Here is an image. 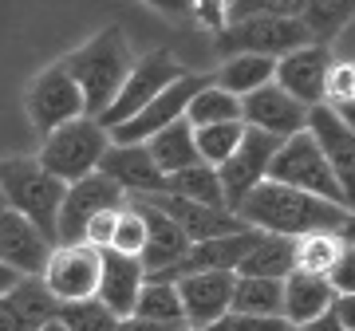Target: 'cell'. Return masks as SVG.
Returning <instances> with one entry per match:
<instances>
[{"mask_svg": "<svg viewBox=\"0 0 355 331\" xmlns=\"http://www.w3.org/2000/svg\"><path fill=\"white\" fill-rule=\"evenodd\" d=\"M55 319L64 323L67 331H114L119 316H111L99 300H79V304H60Z\"/></svg>", "mask_w": 355, "mask_h": 331, "instance_id": "34", "label": "cell"}, {"mask_svg": "<svg viewBox=\"0 0 355 331\" xmlns=\"http://www.w3.org/2000/svg\"><path fill=\"white\" fill-rule=\"evenodd\" d=\"M265 181H277V186H288V190H304L312 197H324L331 205H343V193L331 178L328 162H324V154H320L316 138L300 130V134H292L277 146L272 154V162H268V174ZM347 209V205H343Z\"/></svg>", "mask_w": 355, "mask_h": 331, "instance_id": "5", "label": "cell"}, {"mask_svg": "<svg viewBox=\"0 0 355 331\" xmlns=\"http://www.w3.org/2000/svg\"><path fill=\"white\" fill-rule=\"evenodd\" d=\"M217 51L221 55H268L280 60L288 51L312 44L300 20H280V16H245V20H229L217 32Z\"/></svg>", "mask_w": 355, "mask_h": 331, "instance_id": "7", "label": "cell"}, {"mask_svg": "<svg viewBox=\"0 0 355 331\" xmlns=\"http://www.w3.org/2000/svg\"><path fill=\"white\" fill-rule=\"evenodd\" d=\"M328 284L336 296H355V241H347L343 253L336 256V265L328 272Z\"/></svg>", "mask_w": 355, "mask_h": 331, "instance_id": "38", "label": "cell"}, {"mask_svg": "<svg viewBox=\"0 0 355 331\" xmlns=\"http://www.w3.org/2000/svg\"><path fill=\"white\" fill-rule=\"evenodd\" d=\"M328 107H331V111H336V115L343 118V127H347V130H352V134H355V99H343V102H328Z\"/></svg>", "mask_w": 355, "mask_h": 331, "instance_id": "46", "label": "cell"}, {"mask_svg": "<svg viewBox=\"0 0 355 331\" xmlns=\"http://www.w3.org/2000/svg\"><path fill=\"white\" fill-rule=\"evenodd\" d=\"M186 75V67L178 64V55L174 51H150V55H142V60H135V67H130V75L123 79V87H119V95H114V102L103 111L95 123H99L107 134H111L114 127H123L127 118H135L146 107V102L158 95V91H166L174 79Z\"/></svg>", "mask_w": 355, "mask_h": 331, "instance_id": "6", "label": "cell"}, {"mask_svg": "<svg viewBox=\"0 0 355 331\" xmlns=\"http://www.w3.org/2000/svg\"><path fill=\"white\" fill-rule=\"evenodd\" d=\"M60 304L51 300L40 276H20L16 288L0 296V331H40L48 319H55Z\"/></svg>", "mask_w": 355, "mask_h": 331, "instance_id": "22", "label": "cell"}, {"mask_svg": "<svg viewBox=\"0 0 355 331\" xmlns=\"http://www.w3.org/2000/svg\"><path fill=\"white\" fill-rule=\"evenodd\" d=\"M107 146H111V134L95 118H76V123L44 134V146H40L36 162L48 170L51 178L71 186V181L99 170V158L107 154Z\"/></svg>", "mask_w": 355, "mask_h": 331, "instance_id": "4", "label": "cell"}, {"mask_svg": "<svg viewBox=\"0 0 355 331\" xmlns=\"http://www.w3.org/2000/svg\"><path fill=\"white\" fill-rule=\"evenodd\" d=\"M272 67H277V60H268V55H229L221 71L214 75V83L221 91H229L233 99H245L257 87L272 83Z\"/></svg>", "mask_w": 355, "mask_h": 331, "instance_id": "26", "label": "cell"}, {"mask_svg": "<svg viewBox=\"0 0 355 331\" xmlns=\"http://www.w3.org/2000/svg\"><path fill=\"white\" fill-rule=\"evenodd\" d=\"M280 307H284V288H280V280H265V276H237V280H233L229 312L280 316ZM280 319H284V316H280Z\"/></svg>", "mask_w": 355, "mask_h": 331, "instance_id": "29", "label": "cell"}, {"mask_svg": "<svg viewBox=\"0 0 355 331\" xmlns=\"http://www.w3.org/2000/svg\"><path fill=\"white\" fill-rule=\"evenodd\" d=\"M174 197H186V202L209 205V209H225V197H221V181H217V170L205 162H193L178 174H166V190Z\"/></svg>", "mask_w": 355, "mask_h": 331, "instance_id": "27", "label": "cell"}, {"mask_svg": "<svg viewBox=\"0 0 355 331\" xmlns=\"http://www.w3.org/2000/svg\"><path fill=\"white\" fill-rule=\"evenodd\" d=\"M280 288H284V307H280V316L288 319V328L312 323V319L324 316L331 307V300H336L328 276H312V272H300V268H292L288 276L280 280Z\"/></svg>", "mask_w": 355, "mask_h": 331, "instance_id": "23", "label": "cell"}, {"mask_svg": "<svg viewBox=\"0 0 355 331\" xmlns=\"http://www.w3.org/2000/svg\"><path fill=\"white\" fill-rule=\"evenodd\" d=\"M146 4L166 16H193V0H146Z\"/></svg>", "mask_w": 355, "mask_h": 331, "instance_id": "44", "label": "cell"}, {"mask_svg": "<svg viewBox=\"0 0 355 331\" xmlns=\"http://www.w3.org/2000/svg\"><path fill=\"white\" fill-rule=\"evenodd\" d=\"M135 316L166 323V328H182V300H178L174 280H142V292L135 300Z\"/></svg>", "mask_w": 355, "mask_h": 331, "instance_id": "31", "label": "cell"}, {"mask_svg": "<svg viewBox=\"0 0 355 331\" xmlns=\"http://www.w3.org/2000/svg\"><path fill=\"white\" fill-rule=\"evenodd\" d=\"M55 244L40 237V229L16 209H0V265H8L20 276H40Z\"/></svg>", "mask_w": 355, "mask_h": 331, "instance_id": "21", "label": "cell"}, {"mask_svg": "<svg viewBox=\"0 0 355 331\" xmlns=\"http://www.w3.org/2000/svg\"><path fill=\"white\" fill-rule=\"evenodd\" d=\"M142 244H146V225H142V217L130 209V205H123L119 209V217H114V237H111V249L123 256H139Z\"/></svg>", "mask_w": 355, "mask_h": 331, "instance_id": "36", "label": "cell"}, {"mask_svg": "<svg viewBox=\"0 0 355 331\" xmlns=\"http://www.w3.org/2000/svg\"><path fill=\"white\" fill-rule=\"evenodd\" d=\"M16 280H20V272H12L8 265H0V296L8 292V288H16Z\"/></svg>", "mask_w": 355, "mask_h": 331, "instance_id": "47", "label": "cell"}, {"mask_svg": "<svg viewBox=\"0 0 355 331\" xmlns=\"http://www.w3.org/2000/svg\"><path fill=\"white\" fill-rule=\"evenodd\" d=\"M123 205H127V193L111 178H103L99 170L71 181L64 193V205H60V221H55V244H79L83 241V225L91 217L107 213V209H123Z\"/></svg>", "mask_w": 355, "mask_h": 331, "instance_id": "12", "label": "cell"}, {"mask_svg": "<svg viewBox=\"0 0 355 331\" xmlns=\"http://www.w3.org/2000/svg\"><path fill=\"white\" fill-rule=\"evenodd\" d=\"M304 0H229L225 24L229 20H245V16H280V20H300Z\"/></svg>", "mask_w": 355, "mask_h": 331, "instance_id": "35", "label": "cell"}, {"mask_svg": "<svg viewBox=\"0 0 355 331\" xmlns=\"http://www.w3.org/2000/svg\"><path fill=\"white\" fill-rule=\"evenodd\" d=\"M300 331H347V328H343V323L331 316V312H324V316H316L312 323H304Z\"/></svg>", "mask_w": 355, "mask_h": 331, "instance_id": "45", "label": "cell"}, {"mask_svg": "<svg viewBox=\"0 0 355 331\" xmlns=\"http://www.w3.org/2000/svg\"><path fill=\"white\" fill-rule=\"evenodd\" d=\"M146 202L154 209H162L178 229L186 233L190 244H202V241H214V237H229V233H241V217L229 213V209H209V205H198V202H186V197H174V193H150Z\"/></svg>", "mask_w": 355, "mask_h": 331, "instance_id": "18", "label": "cell"}, {"mask_svg": "<svg viewBox=\"0 0 355 331\" xmlns=\"http://www.w3.org/2000/svg\"><path fill=\"white\" fill-rule=\"evenodd\" d=\"M0 193H4V209L28 217L40 237L55 244V221L67 193L64 181L51 178L36 158H0Z\"/></svg>", "mask_w": 355, "mask_h": 331, "instance_id": "3", "label": "cell"}, {"mask_svg": "<svg viewBox=\"0 0 355 331\" xmlns=\"http://www.w3.org/2000/svg\"><path fill=\"white\" fill-rule=\"evenodd\" d=\"M355 95V67L352 64H331L328 87H324V102H343Z\"/></svg>", "mask_w": 355, "mask_h": 331, "instance_id": "39", "label": "cell"}, {"mask_svg": "<svg viewBox=\"0 0 355 331\" xmlns=\"http://www.w3.org/2000/svg\"><path fill=\"white\" fill-rule=\"evenodd\" d=\"M328 312H331L336 319H340V323H343L347 331H355V296H336Z\"/></svg>", "mask_w": 355, "mask_h": 331, "instance_id": "42", "label": "cell"}, {"mask_svg": "<svg viewBox=\"0 0 355 331\" xmlns=\"http://www.w3.org/2000/svg\"><path fill=\"white\" fill-rule=\"evenodd\" d=\"M114 217H119V209H107V213H95L83 225V244H91V249H111V237H114Z\"/></svg>", "mask_w": 355, "mask_h": 331, "instance_id": "40", "label": "cell"}, {"mask_svg": "<svg viewBox=\"0 0 355 331\" xmlns=\"http://www.w3.org/2000/svg\"><path fill=\"white\" fill-rule=\"evenodd\" d=\"M233 213L241 217L245 229L277 233V237H308V233H340L347 225V209L304 190H288L277 181H261Z\"/></svg>", "mask_w": 355, "mask_h": 331, "instance_id": "1", "label": "cell"}, {"mask_svg": "<svg viewBox=\"0 0 355 331\" xmlns=\"http://www.w3.org/2000/svg\"><path fill=\"white\" fill-rule=\"evenodd\" d=\"M233 280H237V272H193V276L174 280L186 328L205 331L214 319L225 316L229 300H233Z\"/></svg>", "mask_w": 355, "mask_h": 331, "instance_id": "16", "label": "cell"}, {"mask_svg": "<svg viewBox=\"0 0 355 331\" xmlns=\"http://www.w3.org/2000/svg\"><path fill=\"white\" fill-rule=\"evenodd\" d=\"M308 134L316 138L320 154H324V162H328L331 178L340 186L343 193V205H347V213H355V134L343 127V118L331 111L328 102H320V107H308Z\"/></svg>", "mask_w": 355, "mask_h": 331, "instance_id": "13", "label": "cell"}, {"mask_svg": "<svg viewBox=\"0 0 355 331\" xmlns=\"http://www.w3.org/2000/svg\"><path fill=\"white\" fill-rule=\"evenodd\" d=\"M352 99H355V95H352Z\"/></svg>", "mask_w": 355, "mask_h": 331, "instance_id": "52", "label": "cell"}, {"mask_svg": "<svg viewBox=\"0 0 355 331\" xmlns=\"http://www.w3.org/2000/svg\"><path fill=\"white\" fill-rule=\"evenodd\" d=\"M142 280H146V268H142L139 256H123V253H114V249H103L99 253V288H95V300L111 316H119V319L135 316V300L142 292Z\"/></svg>", "mask_w": 355, "mask_h": 331, "instance_id": "20", "label": "cell"}, {"mask_svg": "<svg viewBox=\"0 0 355 331\" xmlns=\"http://www.w3.org/2000/svg\"><path fill=\"white\" fill-rule=\"evenodd\" d=\"M127 205L142 217V225H146V244H142V253H139L146 276H158V272H166V268H174L182 256L190 253L186 233L178 229L162 209H154L146 197H127Z\"/></svg>", "mask_w": 355, "mask_h": 331, "instance_id": "19", "label": "cell"}, {"mask_svg": "<svg viewBox=\"0 0 355 331\" xmlns=\"http://www.w3.org/2000/svg\"><path fill=\"white\" fill-rule=\"evenodd\" d=\"M186 123L193 130L198 127H214V123H241V99H233L229 91H221L217 83L202 87L186 107Z\"/></svg>", "mask_w": 355, "mask_h": 331, "instance_id": "30", "label": "cell"}, {"mask_svg": "<svg viewBox=\"0 0 355 331\" xmlns=\"http://www.w3.org/2000/svg\"><path fill=\"white\" fill-rule=\"evenodd\" d=\"M0 209H4V193H0Z\"/></svg>", "mask_w": 355, "mask_h": 331, "instance_id": "50", "label": "cell"}, {"mask_svg": "<svg viewBox=\"0 0 355 331\" xmlns=\"http://www.w3.org/2000/svg\"><path fill=\"white\" fill-rule=\"evenodd\" d=\"M328 71H331L328 44H304V48H296L277 60L272 83L288 99L300 102V107H320L324 102V87H328Z\"/></svg>", "mask_w": 355, "mask_h": 331, "instance_id": "14", "label": "cell"}, {"mask_svg": "<svg viewBox=\"0 0 355 331\" xmlns=\"http://www.w3.org/2000/svg\"><path fill=\"white\" fill-rule=\"evenodd\" d=\"M205 331H288V319L280 316H249V312H225Z\"/></svg>", "mask_w": 355, "mask_h": 331, "instance_id": "37", "label": "cell"}, {"mask_svg": "<svg viewBox=\"0 0 355 331\" xmlns=\"http://www.w3.org/2000/svg\"><path fill=\"white\" fill-rule=\"evenodd\" d=\"M352 16H355V0H304L300 24H304L312 44H331L352 24Z\"/></svg>", "mask_w": 355, "mask_h": 331, "instance_id": "28", "label": "cell"}, {"mask_svg": "<svg viewBox=\"0 0 355 331\" xmlns=\"http://www.w3.org/2000/svg\"><path fill=\"white\" fill-rule=\"evenodd\" d=\"M142 146L150 150L154 166H158L162 174H178V170H186V166L202 162V158H198V150H193V127L186 123V118L170 123V127L158 130V134H154V138H146Z\"/></svg>", "mask_w": 355, "mask_h": 331, "instance_id": "25", "label": "cell"}, {"mask_svg": "<svg viewBox=\"0 0 355 331\" xmlns=\"http://www.w3.org/2000/svg\"><path fill=\"white\" fill-rule=\"evenodd\" d=\"M135 67V55H130V44L123 36V28H103L99 36H91L83 48H76L64 60V71L76 79L79 95H83V115L99 118L107 107L114 102L123 79L130 75Z\"/></svg>", "mask_w": 355, "mask_h": 331, "instance_id": "2", "label": "cell"}, {"mask_svg": "<svg viewBox=\"0 0 355 331\" xmlns=\"http://www.w3.org/2000/svg\"><path fill=\"white\" fill-rule=\"evenodd\" d=\"M40 331H67V328H64V323H60V319H48V323H44V328H40Z\"/></svg>", "mask_w": 355, "mask_h": 331, "instance_id": "48", "label": "cell"}, {"mask_svg": "<svg viewBox=\"0 0 355 331\" xmlns=\"http://www.w3.org/2000/svg\"><path fill=\"white\" fill-rule=\"evenodd\" d=\"M24 111L32 118V127L40 134H51V130L67 127L76 118H87L83 115V95H79L76 79L64 71V64H51L44 67L24 91Z\"/></svg>", "mask_w": 355, "mask_h": 331, "instance_id": "8", "label": "cell"}, {"mask_svg": "<svg viewBox=\"0 0 355 331\" xmlns=\"http://www.w3.org/2000/svg\"><path fill=\"white\" fill-rule=\"evenodd\" d=\"M225 8H229V0H193V16L205 28H214V32L225 28Z\"/></svg>", "mask_w": 355, "mask_h": 331, "instance_id": "41", "label": "cell"}, {"mask_svg": "<svg viewBox=\"0 0 355 331\" xmlns=\"http://www.w3.org/2000/svg\"><path fill=\"white\" fill-rule=\"evenodd\" d=\"M343 237L340 233H308V237H296V268L300 272H312V276H328L336 256L343 253Z\"/></svg>", "mask_w": 355, "mask_h": 331, "instance_id": "32", "label": "cell"}, {"mask_svg": "<svg viewBox=\"0 0 355 331\" xmlns=\"http://www.w3.org/2000/svg\"><path fill=\"white\" fill-rule=\"evenodd\" d=\"M288 331H300V328H288Z\"/></svg>", "mask_w": 355, "mask_h": 331, "instance_id": "51", "label": "cell"}, {"mask_svg": "<svg viewBox=\"0 0 355 331\" xmlns=\"http://www.w3.org/2000/svg\"><path fill=\"white\" fill-rule=\"evenodd\" d=\"M296 268V241L292 237H277V233H261V241L249 249L237 276H265V280H284Z\"/></svg>", "mask_w": 355, "mask_h": 331, "instance_id": "24", "label": "cell"}, {"mask_svg": "<svg viewBox=\"0 0 355 331\" xmlns=\"http://www.w3.org/2000/svg\"><path fill=\"white\" fill-rule=\"evenodd\" d=\"M209 83H214V75H193V71H186V75L174 79L166 91H158V95H154V99L146 102L135 118H127L123 127H114L111 130V142H119V146H135V142L154 138V134H158V130H166L170 123L186 118L190 99L202 87H209Z\"/></svg>", "mask_w": 355, "mask_h": 331, "instance_id": "9", "label": "cell"}, {"mask_svg": "<svg viewBox=\"0 0 355 331\" xmlns=\"http://www.w3.org/2000/svg\"><path fill=\"white\" fill-rule=\"evenodd\" d=\"M44 288L51 292L55 304H79V300H95L99 288V249L91 244H55L48 253V265L40 272Z\"/></svg>", "mask_w": 355, "mask_h": 331, "instance_id": "10", "label": "cell"}, {"mask_svg": "<svg viewBox=\"0 0 355 331\" xmlns=\"http://www.w3.org/2000/svg\"><path fill=\"white\" fill-rule=\"evenodd\" d=\"M277 146H280V138L261 134V130H253V127H245L241 146H237L225 162L217 166V181H221V197H225L229 213H233V209H237V205H241L245 197H249V193L265 181L268 162H272Z\"/></svg>", "mask_w": 355, "mask_h": 331, "instance_id": "11", "label": "cell"}, {"mask_svg": "<svg viewBox=\"0 0 355 331\" xmlns=\"http://www.w3.org/2000/svg\"><path fill=\"white\" fill-rule=\"evenodd\" d=\"M114 331H174L166 328V323H154V319H142V316H127L114 323Z\"/></svg>", "mask_w": 355, "mask_h": 331, "instance_id": "43", "label": "cell"}, {"mask_svg": "<svg viewBox=\"0 0 355 331\" xmlns=\"http://www.w3.org/2000/svg\"><path fill=\"white\" fill-rule=\"evenodd\" d=\"M245 138V123H214V127H198L193 130V150L205 166H221L229 154L241 146Z\"/></svg>", "mask_w": 355, "mask_h": 331, "instance_id": "33", "label": "cell"}, {"mask_svg": "<svg viewBox=\"0 0 355 331\" xmlns=\"http://www.w3.org/2000/svg\"><path fill=\"white\" fill-rule=\"evenodd\" d=\"M99 174L103 178H111L127 197H150V193L166 190V174L154 166L150 150H146L142 142H135V146H119V142H111L107 154L99 158Z\"/></svg>", "mask_w": 355, "mask_h": 331, "instance_id": "17", "label": "cell"}, {"mask_svg": "<svg viewBox=\"0 0 355 331\" xmlns=\"http://www.w3.org/2000/svg\"><path fill=\"white\" fill-rule=\"evenodd\" d=\"M174 331H198V328H186V323H182V328H174Z\"/></svg>", "mask_w": 355, "mask_h": 331, "instance_id": "49", "label": "cell"}, {"mask_svg": "<svg viewBox=\"0 0 355 331\" xmlns=\"http://www.w3.org/2000/svg\"><path fill=\"white\" fill-rule=\"evenodd\" d=\"M241 123L284 142V138H292V134H300V130L308 127V107L288 99L277 83H265V87H257L253 95L241 99Z\"/></svg>", "mask_w": 355, "mask_h": 331, "instance_id": "15", "label": "cell"}]
</instances>
